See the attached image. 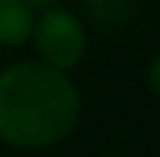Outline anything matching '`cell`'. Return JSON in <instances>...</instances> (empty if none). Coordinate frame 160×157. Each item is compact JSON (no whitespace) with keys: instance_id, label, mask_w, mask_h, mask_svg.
I'll list each match as a JSON object with an SVG mask.
<instances>
[{"instance_id":"obj_2","label":"cell","mask_w":160,"mask_h":157,"mask_svg":"<svg viewBox=\"0 0 160 157\" xmlns=\"http://www.w3.org/2000/svg\"><path fill=\"white\" fill-rule=\"evenodd\" d=\"M37 59L70 73L87 53V28L84 22L65 6H45L39 17H34L31 28Z\"/></svg>"},{"instance_id":"obj_1","label":"cell","mask_w":160,"mask_h":157,"mask_svg":"<svg viewBox=\"0 0 160 157\" xmlns=\"http://www.w3.org/2000/svg\"><path fill=\"white\" fill-rule=\"evenodd\" d=\"M82 96L70 73L39 59L0 70V140L14 149L62 143L79 124Z\"/></svg>"},{"instance_id":"obj_6","label":"cell","mask_w":160,"mask_h":157,"mask_svg":"<svg viewBox=\"0 0 160 157\" xmlns=\"http://www.w3.org/2000/svg\"><path fill=\"white\" fill-rule=\"evenodd\" d=\"M28 3H31L34 8H45V6H53L56 0H28Z\"/></svg>"},{"instance_id":"obj_5","label":"cell","mask_w":160,"mask_h":157,"mask_svg":"<svg viewBox=\"0 0 160 157\" xmlns=\"http://www.w3.org/2000/svg\"><path fill=\"white\" fill-rule=\"evenodd\" d=\"M146 79H149V87H152V93L160 98V53L149 62V70H146Z\"/></svg>"},{"instance_id":"obj_4","label":"cell","mask_w":160,"mask_h":157,"mask_svg":"<svg viewBox=\"0 0 160 157\" xmlns=\"http://www.w3.org/2000/svg\"><path fill=\"white\" fill-rule=\"evenodd\" d=\"M93 20L104 28H118L127 25L132 17V0H82Z\"/></svg>"},{"instance_id":"obj_3","label":"cell","mask_w":160,"mask_h":157,"mask_svg":"<svg viewBox=\"0 0 160 157\" xmlns=\"http://www.w3.org/2000/svg\"><path fill=\"white\" fill-rule=\"evenodd\" d=\"M34 6L28 0H0V45H22L31 39Z\"/></svg>"}]
</instances>
